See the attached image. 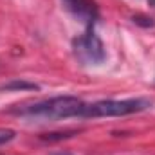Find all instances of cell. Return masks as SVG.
Masks as SVG:
<instances>
[{"label":"cell","mask_w":155,"mask_h":155,"mask_svg":"<svg viewBox=\"0 0 155 155\" xmlns=\"http://www.w3.org/2000/svg\"><path fill=\"white\" fill-rule=\"evenodd\" d=\"M85 103L74 96H58L45 101L33 103L16 110V114L38 119H67V117H81Z\"/></svg>","instance_id":"6da1fadb"},{"label":"cell","mask_w":155,"mask_h":155,"mask_svg":"<svg viewBox=\"0 0 155 155\" xmlns=\"http://www.w3.org/2000/svg\"><path fill=\"white\" fill-rule=\"evenodd\" d=\"M152 99L148 97H134V99H105L97 103H85L81 117H121L143 112L152 107Z\"/></svg>","instance_id":"7a4b0ae2"},{"label":"cell","mask_w":155,"mask_h":155,"mask_svg":"<svg viewBox=\"0 0 155 155\" xmlns=\"http://www.w3.org/2000/svg\"><path fill=\"white\" fill-rule=\"evenodd\" d=\"M72 51L83 65H101L107 60L105 45L92 27L72 40Z\"/></svg>","instance_id":"3957f363"},{"label":"cell","mask_w":155,"mask_h":155,"mask_svg":"<svg viewBox=\"0 0 155 155\" xmlns=\"http://www.w3.org/2000/svg\"><path fill=\"white\" fill-rule=\"evenodd\" d=\"M61 2L81 24L87 25V29L94 27L97 20V5L94 0H61Z\"/></svg>","instance_id":"277c9868"},{"label":"cell","mask_w":155,"mask_h":155,"mask_svg":"<svg viewBox=\"0 0 155 155\" xmlns=\"http://www.w3.org/2000/svg\"><path fill=\"white\" fill-rule=\"evenodd\" d=\"M2 88H5V90H22V88H38L35 83H27V81H11V83H7V85H4Z\"/></svg>","instance_id":"5b68a950"},{"label":"cell","mask_w":155,"mask_h":155,"mask_svg":"<svg viewBox=\"0 0 155 155\" xmlns=\"http://www.w3.org/2000/svg\"><path fill=\"white\" fill-rule=\"evenodd\" d=\"M13 137H15V132H13V130L0 128V144H4V143H9Z\"/></svg>","instance_id":"8992f818"}]
</instances>
